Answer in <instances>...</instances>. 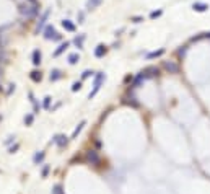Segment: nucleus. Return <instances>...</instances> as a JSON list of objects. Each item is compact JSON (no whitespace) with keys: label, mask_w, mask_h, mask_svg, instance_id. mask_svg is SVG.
Returning <instances> with one entry per match:
<instances>
[{"label":"nucleus","mask_w":210,"mask_h":194,"mask_svg":"<svg viewBox=\"0 0 210 194\" xmlns=\"http://www.w3.org/2000/svg\"><path fill=\"white\" fill-rule=\"evenodd\" d=\"M104 80H106V75L103 74V72H99V74L95 77V83H93V90L90 91V95H88V98H90V99L96 96V93H98V91H99V88H101V83H103Z\"/></svg>","instance_id":"obj_1"},{"label":"nucleus","mask_w":210,"mask_h":194,"mask_svg":"<svg viewBox=\"0 0 210 194\" xmlns=\"http://www.w3.org/2000/svg\"><path fill=\"white\" fill-rule=\"evenodd\" d=\"M42 33H44V39H47V41H60L62 39V34L57 33L54 30V26H50V25H47L42 30Z\"/></svg>","instance_id":"obj_2"},{"label":"nucleus","mask_w":210,"mask_h":194,"mask_svg":"<svg viewBox=\"0 0 210 194\" xmlns=\"http://www.w3.org/2000/svg\"><path fill=\"white\" fill-rule=\"evenodd\" d=\"M20 13H21V15H25V17H28V18L34 17L36 13H38L36 3H33V5H20Z\"/></svg>","instance_id":"obj_3"},{"label":"nucleus","mask_w":210,"mask_h":194,"mask_svg":"<svg viewBox=\"0 0 210 194\" xmlns=\"http://www.w3.org/2000/svg\"><path fill=\"white\" fill-rule=\"evenodd\" d=\"M49 15H50V10H46L44 13H42V17H41L39 21H38V26H36V33H39V31L44 30V25H46V21H47Z\"/></svg>","instance_id":"obj_4"},{"label":"nucleus","mask_w":210,"mask_h":194,"mask_svg":"<svg viewBox=\"0 0 210 194\" xmlns=\"http://www.w3.org/2000/svg\"><path fill=\"white\" fill-rule=\"evenodd\" d=\"M86 160H88L91 165H98L99 157H98V152H96V150H88V152H86Z\"/></svg>","instance_id":"obj_5"},{"label":"nucleus","mask_w":210,"mask_h":194,"mask_svg":"<svg viewBox=\"0 0 210 194\" xmlns=\"http://www.w3.org/2000/svg\"><path fill=\"white\" fill-rule=\"evenodd\" d=\"M192 10L194 12H199V13H204V12L208 10V3H205V2H195L192 5Z\"/></svg>","instance_id":"obj_6"},{"label":"nucleus","mask_w":210,"mask_h":194,"mask_svg":"<svg viewBox=\"0 0 210 194\" xmlns=\"http://www.w3.org/2000/svg\"><path fill=\"white\" fill-rule=\"evenodd\" d=\"M62 26H64V30L65 31H70V33H74L75 31V23L72 20H62Z\"/></svg>","instance_id":"obj_7"},{"label":"nucleus","mask_w":210,"mask_h":194,"mask_svg":"<svg viewBox=\"0 0 210 194\" xmlns=\"http://www.w3.org/2000/svg\"><path fill=\"white\" fill-rule=\"evenodd\" d=\"M165 69L166 70H169V74H178V70H179V67H178V64H174L173 61H166L165 62Z\"/></svg>","instance_id":"obj_8"},{"label":"nucleus","mask_w":210,"mask_h":194,"mask_svg":"<svg viewBox=\"0 0 210 194\" xmlns=\"http://www.w3.org/2000/svg\"><path fill=\"white\" fill-rule=\"evenodd\" d=\"M103 0H86V10H95L101 5Z\"/></svg>","instance_id":"obj_9"},{"label":"nucleus","mask_w":210,"mask_h":194,"mask_svg":"<svg viewBox=\"0 0 210 194\" xmlns=\"http://www.w3.org/2000/svg\"><path fill=\"white\" fill-rule=\"evenodd\" d=\"M70 46V42H67V41H65V42H62V44L59 46V47H57L55 49V51H54V57H59L64 51H67V47Z\"/></svg>","instance_id":"obj_10"},{"label":"nucleus","mask_w":210,"mask_h":194,"mask_svg":"<svg viewBox=\"0 0 210 194\" xmlns=\"http://www.w3.org/2000/svg\"><path fill=\"white\" fill-rule=\"evenodd\" d=\"M158 72L160 70H158L156 67H148V69L143 70V75H145V78L147 77H155V75H158Z\"/></svg>","instance_id":"obj_11"},{"label":"nucleus","mask_w":210,"mask_h":194,"mask_svg":"<svg viewBox=\"0 0 210 194\" xmlns=\"http://www.w3.org/2000/svg\"><path fill=\"white\" fill-rule=\"evenodd\" d=\"M49 78H50V82H57L59 78H62V72H60V70H57V69H54L52 72H50Z\"/></svg>","instance_id":"obj_12"},{"label":"nucleus","mask_w":210,"mask_h":194,"mask_svg":"<svg viewBox=\"0 0 210 194\" xmlns=\"http://www.w3.org/2000/svg\"><path fill=\"white\" fill-rule=\"evenodd\" d=\"M106 54V46L104 44H98L96 49H95V56L96 57H103Z\"/></svg>","instance_id":"obj_13"},{"label":"nucleus","mask_w":210,"mask_h":194,"mask_svg":"<svg viewBox=\"0 0 210 194\" xmlns=\"http://www.w3.org/2000/svg\"><path fill=\"white\" fill-rule=\"evenodd\" d=\"M33 64H34V65H39V64H41V51H39V49L33 51Z\"/></svg>","instance_id":"obj_14"},{"label":"nucleus","mask_w":210,"mask_h":194,"mask_svg":"<svg viewBox=\"0 0 210 194\" xmlns=\"http://www.w3.org/2000/svg\"><path fill=\"white\" fill-rule=\"evenodd\" d=\"M85 38H86L85 34H80V36H77V38L74 39V44H75L78 49H82V47H83V41H85Z\"/></svg>","instance_id":"obj_15"},{"label":"nucleus","mask_w":210,"mask_h":194,"mask_svg":"<svg viewBox=\"0 0 210 194\" xmlns=\"http://www.w3.org/2000/svg\"><path fill=\"white\" fill-rule=\"evenodd\" d=\"M54 142L59 147H64V145H67V137H65V135H57V137L54 139Z\"/></svg>","instance_id":"obj_16"},{"label":"nucleus","mask_w":210,"mask_h":194,"mask_svg":"<svg viewBox=\"0 0 210 194\" xmlns=\"http://www.w3.org/2000/svg\"><path fill=\"white\" fill-rule=\"evenodd\" d=\"M85 124H86V123H85V121H82V123H80V124H78L77 127H75V131H74V134H72V139H75V137H77V135H78V134H80V132H82V129H83V126H85Z\"/></svg>","instance_id":"obj_17"},{"label":"nucleus","mask_w":210,"mask_h":194,"mask_svg":"<svg viewBox=\"0 0 210 194\" xmlns=\"http://www.w3.org/2000/svg\"><path fill=\"white\" fill-rule=\"evenodd\" d=\"M142 80H145V75H143V72H140V74L135 77V80H134V87L137 88V87H139V85L142 83Z\"/></svg>","instance_id":"obj_18"},{"label":"nucleus","mask_w":210,"mask_h":194,"mask_svg":"<svg viewBox=\"0 0 210 194\" xmlns=\"http://www.w3.org/2000/svg\"><path fill=\"white\" fill-rule=\"evenodd\" d=\"M31 80L33 82H41V78H42V75H41V72H38V70H34V72H31Z\"/></svg>","instance_id":"obj_19"},{"label":"nucleus","mask_w":210,"mask_h":194,"mask_svg":"<svg viewBox=\"0 0 210 194\" xmlns=\"http://www.w3.org/2000/svg\"><path fill=\"white\" fill-rule=\"evenodd\" d=\"M78 61H80V56L78 54H70L69 56V64H72V65H75Z\"/></svg>","instance_id":"obj_20"},{"label":"nucleus","mask_w":210,"mask_h":194,"mask_svg":"<svg viewBox=\"0 0 210 194\" xmlns=\"http://www.w3.org/2000/svg\"><path fill=\"white\" fill-rule=\"evenodd\" d=\"M163 52H165V49H160V51H155V52H150V54L147 56V59H153V57H160V56H163Z\"/></svg>","instance_id":"obj_21"},{"label":"nucleus","mask_w":210,"mask_h":194,"mask_svg":"<svg viewBox=\"0 0 210 194\" xmlns=\"http://www.w3.org/2000/svg\"><path fill=\"white\" fill-rule=\"evenodd\" d=\"M161 13H163V10H155V12L150 13V18L155 20V18H158V17H161Z\"/></svg>","instance_id":"obj_22"},{"label":"nucleus","mask_w":210,"mask_h":194,"mask_svg":"<svg viewBox=\"0 0 210 194\" xmlns=\"http://www.w3.org/2000/svg\"><path fill=\"white\" fill-rule=\"evenodd\" d=\"M33 119H34L33 114H28V116L25 118V124H26V126H31V124H33Z\"/></svg>","instance_id":"obj_23"},{"label":"nucleus","mask_w":210,"mask_h":194,"mask_svg":"<svg viewBox=\"0 0 210 194\" xmlns=\"http://www.w3.org/2000/svg\"><path fill=\"white\" fill-rule=\"evenodd\" d=\"M42 158H44V152H41V153H36V155H34V162H36V163H39Z\"/></svg>","instance_id":"obj_24"},{"label":"nucleus","mask_w":210,"mask_h":194,"mask_svg":"<svg viewBox=\"0 0 210 194\" xmlns=\"http://www.w3.org/2000/svg\"><path fill=\"white\" fill-rule=\"evenodd\" d=\"M82 88V82H75L74 85H72V91H78Z\"/></svg>","instance_id":"obj_25"},{"label":"nucleus","mask_w":210,"mask_h":194,"mask_svg":"<svg viewBox=\"0 0 210 194\" xmlns=\"http://www.w3.org/2000/svg\"><path fill=\"white\" fill-rule=\"evenodd\" d=\"M52 194H62V188H60V184H55V186H54Z\"/></svg>","instance_id":"obj_26"},{"label":"nucleus","mask_w":210,"mask_h":194,"mask_svg":"<svg viewBox=\"0 0 210 194\" xmlns=\"http://www.w3.org/2000/svg\"><path fill=\"white\" fill-rule=\"evenodd\" d=\"M91 75H93L91 70H85L83 74H82V78H88V77H91Z\"/></svg>","instance_id":"obj_27"},{"label":"nucleus","mask_w":210,"mask_h":194,"mask_svg":"<svg viewBox=\"0 0 210 194\" xmlns=\"http://www.w3.org/2000/svg\"><path fill=\"white\" fill-rule=\"evenodd\" d=\"M50 99H52L50 96H46V98H44V108H49V104H50Z\"/></svg>","instance_id":"obj_28"},{"label":"nucleus","mask_w":210,"mask_h":194,"mask_svg":"<svg viewBox=\"0 0 210 194\" xmlns=\"http://www.w3.org/2000/svg\"><path fill=\"white\" fill-rule=\"evenodd\" d=\"M83 20H85V13L80 12V13H78V23H83Z\"/></svg>","instance_id":"obj_29"},{"label":"nucleus","mask_w":210,"mask_h":194,"mask_svg":"<svg viewBox=\"0 0 210 194\" xmlns=\"http://www.w3.org/2000/svg\"><path fill=\"white\" fill-rule=\"evenodd\" d=\"M7 61V54L3 51H0V62H5Z\"/></svg>","instance_id":"obj_30"},{"label":"nucleus","mask_w":210,"mask_h":194,"mask_svg":"<svg viewBox=\"0 0 210 194\" xmlns=\"http://www.w3.org/2000/svg\"><path fill=\"white\" fill-rule=\"evenodd\" d=\"M132 21L134 23H140V21H143V18L142 17H132Z\"/></svg>","instance_id":"obj_31"},{"label":"nucleus","mask_w":210,"mask_h":194,"mask_svg":"<svg viewBox=\"0 0 210 194\" xmlns=\"http://www.w3.org/2000/svg\"><path fill=\"white\" fill-rule=\"evenodd\" d=\"M8 87H10V88H8V91H7V93H8V95H10L12 91H15V85H8Z\"/></svg>","instance_id":"obj_32"},{"label":"nucleus","mask_w":210,"mask_h":194,"mask_svg":"<svg viewBox=\"0 0 210 194\" xmlns=\"http://www.w3.org/2000/svg\"><path fill=\"white\" fill-rule=\"evenodd\" d=\"M178 54H179V56H184V54H186V47H183V49H179V51H178Z\"/></svg>","instance_id":"obj_33"},{"label":"nucleus","mask_w":210,"mask_h":194,"mask_svg":"<svg viewBox=\"0 0 210 194\" xmlns=\"http://www.w3.org/2000/svg\"><path fill=\"white\" fill-rule=\"evenodd\" d=\"M18 147H20V145H18V143H17V145H15V147H12V148H10V153H15V150H18Z\"/></svg>","instance_id":"obj_34"},{"label":"nucleus","mask_w":210,"mask_h":194,"mask_svg":"<svg viewBox=\"0 0 210 194\" xmlns=\"http://www.w3.org/2000/svg\"><path fill=\"white\" fill-rule=\"evenodd\" d=\"M47 171H49V167H46L44 170H42V176H46V175H47Z\"/></svg>","instance_id":"obj_35"},{"label":"nucleus","mask_w":210,"mask_h":194,"mask_svg":"<svg viewBox=\"0 0 210 194\" xmlns=\"http://www.w3.org/2000/svg\"><path fill=\"white\" fill-rule=\"evenodd\" d=\"M0 78H2V69H0Z\"/></svg>","instance_id":"obj_36"},{"label":"nucleus","mask_w":210,"mask_h":194,"mask_svg":"<svg viewBox=\"0 0 210 194\" xmlns=\"http://www.w3.org/2000/svg\"><path fill=\"white\" fill-rule=\"evenodd\" d=\"M0 88H2V87H0Z\"/></svg>","instance_id":"obj_37"}]
</instances>
